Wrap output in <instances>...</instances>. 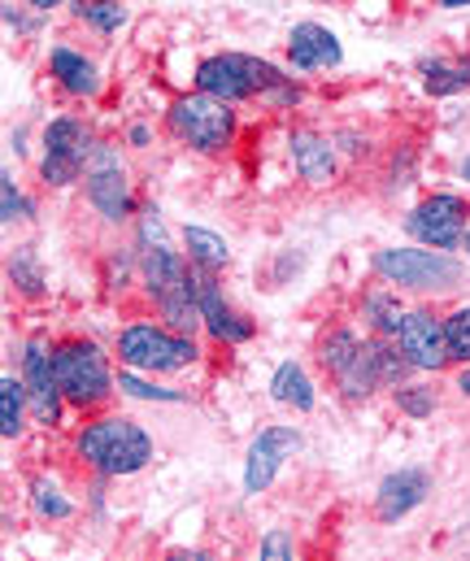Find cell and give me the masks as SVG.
<instances>
[{"label": "cell", "mask_w": 470, "mask_h": 561, "mask_svg": "<svg viewBox=\"0 0 470 561\" xmlns=\"http://www.w3.org/2000/svg\"><path fill=\"white\" fill-rule=\"evenodd\" d=\"M79 457L101 474H136L153 461V439L127 419H101L79 435Z\"/></svg>", "instance_id": "cell-1"}, {"label": "cell", "mask_w": 470, "mask_h": 561, "mask_svg": "<svg viewBox=\"0 0 470 561\" xmlns=\"http://www.w3.org/2000/svg\"><path fill=\"white\" fill-rule=\"evenodd\" d=\"M170 131L183 144H192L196 152H222L236 136V110H231V101L196 92L170 110Z\"/></svg>", "instance_id": "cell-2"}, {"label": "cell", "mask_w": 470, "mask_h": 561, "mask_svg": "<svg viewBox=\"0 0 470 561\" xmlns=\"http://www.w3.org/2000/svg\"><path fill=\"white\" fill-rule=\"evenodd\" d=\"M57 379H61V397L79 410H92L114 392V375L105 366V353L88 340H70L57 348Z\"/></svg>", "instance_id": "cell-3"}, {"label": "cell", "mask_w": 470, "mask_h": 561, "mask_svg": "<svg viewBox=\"0 0 470 561\" xmlns=\"http://www.w3.org/2000/svg\"><path fill=\"white\" fill-rule=\"evenodd\" d=\"M118 357L131 370H183L196 362V344L179 331H161L153 322H136L118 335Z\"/></svg>", "instance_id": "cell-4"}, {"label": "cell", "mask_w": 470, "mask_h": 561, "mask_svg": "<svg viewBox=\"0 0 470 561\" xmlns=\"http://www.w3.org/2000/svg\"><path fill=\"white\" fill-rule=\"evenodd\" d=\"M375 271L397 287H454L462 279V266L454 257H445L440 249H383L375 253Z\"/></svg>", "instance_id": "cell-5"}, {"label": "cell", "mask_w": 470, "mask_h": 561, "mask_svg": "<svg viewBox=\"0 0 470 561\" xmlns=\"http://www.w3.org/2000/svg\"><path fill=\"white\" fill-rule=\"evenodd\" d=\"M22 383H26V405L39 422L61 419V379H57V348L35 335L22 353Z\"/></svg>", "instance_id": "cell-6"}, {"label": "cell", "mask_w": 470, "mask_h": 561, "mask_svg": "<svg viewBox=\"0 0 470 561\" xmlns=\"http://www.w3.org/2000/svg\"><path fill=\"white\" fill-rule=\"evenodd\" d=\"M88 152H92L88 131H83L74 118H57V123L44 131V165H39V170H44V179H48V183L66 187V183H74V179H79V170H83Z\"/></svg>", "instance_id": "cell-7"}, {"label": "cell", "mask_w": 470, "mask_h": 561, "mask_svg": "<svg viewBox=\"0 0 470 561\" xmlns=\"http://www.w3.org/2000/svg\"><path fill=\"white\" fill-rule=\"evenodd\" d=\"M410 236L432 249H458L467 236V205L458 196H432L410 214Z\"/></svg>", "instance_id": "cell-8"}, {"label": "cell", "mask_w": 470, "mask_h": 561, "mask_svg": "<svg viewBox=\"0 0 470 561\" xmlns=\"http://www.w3.org/2000/svg\"><path fill=\"white\" fill-rule=\"evenodd\" d=\"M397 344L401 353L410 357L414 370H440L449 366V344H445V322L427 309H410L401 318V331H397Z\"/></svg>", "instance_id": "cell-9"}, {"label": "cell", "mask_w": 470, "mask_h": 561, "mask_svg": "<svg viewBox=\"0 0 470 561\" xmlns=\"http://www.w3.org/2000/svg\"><path fill=\"white\" fill-rule=\"evenodd\" d=\"M297 448H301V435H297V431H288V426H271V431H262V435L253 439V448H249L244 492H249V496L266 492V488L275 483V474H279L284 457H293Z\"/></svg>", "instance_id": "cell-10"}, {"label": "cell", "mask_w": 470, "mask_h": 561, "mask_svg": "<svg viewBox=\"0 0 470 561\" xmlns=\"http://www.w3.org/2000/svg\"><path fill=\"white\" fill-rule=\"evenodd\" d=\"M427 492H432V479H427L423 470H397V474H388V479L379 483L375 514H379L383 523H397V518H405L414 505H423Z\"/></svg>", "instance_id": "cell-11"}, {"label": "cell", "mask_w": 470, "mask_h": 561, "mask_svg": "<svg viewBox=\"0 0 470 561\" xmlns=\"http://www.w3.org/2000/svg\"><path fill=\"white\" fill-rule=\"evenodd\" d=\"M288 57L297 70H322V66H340V39L318 26V22H297L288 35Z\"/></svg>", "instance_id": "cell-12"}, {"label": "cell", "mask_w": 470, "mask_h": 561, "mask_svg": "<svg viewBox=\"0 0 470 561\" xmlns=\"http://www.w3.org/2000/svg\"><path fill=\"white\" fill-rule=\"evenodd\" d=\"M88 196H92V205H96L110 222H123V218L131 214V187H127L123 165H114V161H105V165H96V170L88 174Z\"/></svg>", "instance_id": "cell-13"}, {"label": "cell", "mask_w": 470, "mask_h": 561, "mask_svg": "<svg viewBox=\"0 0 470 561\" xmlns=\"http://www.w3.org/2000/svg\"><path fill=\"white\" fill-rule=\"evenodd\" d=\"M53 75H57V83H61L70 96H96V88H101L96 66H92L88 57L70 53V48H57V53H53Z\"/></svg>", "instance_id": "cell-14"}, {"label": "cell", "mask_w": 470, "mask_h": 561, "mask_svg": "<svg viewBox=\"0 0 470 561\" xmlns=\"http://www.w3.org/2000/svg\"><path fill=\"white\" fill-rule=\"evenodd\" d=\"M293 161H297L301 179H310V183H326V179L335 174V157H331V144L318 140V136H310V131L293 136Z\"/></svg>", "instance_id": "cell-15"}, {"label": "cell", "mask_w": 470, "mask_h": 561, "mask_svg": "<svg viewBox=\"0 0 470 561\" xmlns=\"http://www.w3.org/2000/svg\"><path fill=\"white\" fill-rule=\"evenodd\" d=\"M271 397H275L279 405H293V410H310V405H313L310 375H306L297 362H284V366L275 370V379H271Z\"/></svg>", "instance_id": "cell-16"}, {"label": "cell", "mask_w": 470, "mask_h": 561, "mask_svg": "<svg viewBox=\"0 0 470 561\" xmlns=\"http://www.w3.org/2000/svg\"><path fill=\"white\" fill-rule=\"evenodd\" d=\"M423 88L432 96H458L470 88V57H458V61H427L423 66Z\"/></svg>", "instance_id": "cell-17"}, {"label": "cell", "mask_w": 470, "mask_h": 561, "mask_svg": "<svg viewBox=\"0 0 470 561\" xmlns=\"http://www.w3.org/2000/svg\"><path fill=\"white\" fill-rule=\"evenodd\" d=\"M183 240H187V253H192V262H196V266L218 271V266H227V262H231L227 240H222V236H214V231H205V227H187V231H183Z\"/></svg>", "instance_id": "cell-18"}, {"label": "cell", "mask_w": 470, "mask_h": 561, "mask_svg": "<svg viewBox=\"0 0 470 561\" xmlns=\"http://www.w3.org/2000/svg\"><path fill=\"white\" fill-rule=\"evenodd\" d=\"M22 401H26V383L4 375L0 379V431H4V439H13L22 431Z\"/></svg>", "instance_id": "cell-19"}, {"label": "cell", "mask_w": 470, "mask_h": 561, "mask_svg": "<svg viewBox=\"0 0 470 561\" xmlns=\"http://www.w3.org/2000/svg\"><path fill=\"white\" fill-rule=\"evenodd\" d=\"M366 318L375 322V331L397 335L405 313H401V305H397V296H392V291H370V296H366Z\"/></svg>", "instance_id": "cell-20"}, {"label": "cell", "mask_w": 470, "mask_h": 561, "mask_svg": "<svg viewBox=\"0 0 470 561\" xmlns=\"http://www.w3.org/2000/svg\"><path fill=\"white\" fill-rule=\"evenodd\" d=\"M357 348H362V340H357L353 331H331V335L322 340V353H318V357H322V366H326L331 375H340V370L357 357Z\"/></svg>", "instance_id": "cell-21"}, {"label": "cell", "mask_w": 470, "mask_h": 561, "mask_svg": "<svg viewBox=\"0 0 470 561\" xmlns=\"http://www.w3.org/2000/svg\"><path fill=\"white\" fill-rule=\"evenodd\" d=\"M74 13L83 22H92L96 31H118L127 22V9L118 0H74Z\"/></svg>", "instance_id": "cell-22"}, {"label": "cell", "mask_w": 470, "mask_h": 561, "mask_svg": "<svg viewBox=\"0 0 470 561\" xmlns=\"http://www.w3.org/2000/svg\"><path fill=\"white\" fill-rule=\"evenodd\" d=\"M445 344H449V362H470V305L445 318Z\"/></svg>", "instance_id": "cell-23"}, {"label": "cell", "mask_w": 470, "mask_h": 561, "mask_svg": "<svg viewBox=\"0 0 470 561\" xmlns=\"http://www.w3.org/2000/svg\"><path fill=\"white\" fill-rule=\"evenodd\" d=\"M397 405H401L405 414L423 419V414L436 410V392H432V388H397Z\"/></svg>", "instance_id": "cell-24"}, {"label": "cell", "mask_w": 470, "mask_h": 561, "mask_svg": "<svg viewBox=\"0 0 470 561\" xmlns=\"http://www.w3.org/2000/svg\"><path fill=\"white\" fill-rule=\"evenodd\" d=\"M118 388H123L127 397H140V401H183L179 392H170V388H153V383L136 379V375H118Z\"/></svg>", "instance_id": "cell-25"}, {"label": "cell", "mask_w": 470, "mask_h": 561, "mask_svg": "<svg viewBox=\"0 0 470 561\" xmlns=\"http://www.w3.org/2000/svg\"><path fill=\"white\" fill-rule=\"evenodd\" d=\"M9 279L18 283L26 296H35V291H39V271L31 266V257H18V262H9Z\"/></svg>", "instance_id": "cell-26"}, {"label": "cell", "mask_w": 470, "mask_h": 561, "mask_svg": "<svg viewBox=\"0 0 470 561\" xmlns=\"http://www.w3.org/2000/svg\"><path fill=\"white\" fill-rule=\"evenodd\" d=\"M0 214H4V222L22 218V196H18V187H13V179H9V174L0 179Z\"/></svg>", "instance_id": "cell-27"}, {"label": "cell", "mask_w": 470, "mask_h": 561, "mask_svg": "<svg viewBox=\"0 0 470 561\" xmlns=\"http://www.w3.org/2000/svg\"><path fill=\"white\" fill-rule=\"evenodd\" d=\"M35 505H39V514H53V518H66V514H70V501H61V496H57L53 488H44V483L35 488Z\"/></svg>", "instance_id": "cell-28"}, {"label": "cell", "mask_w": 470, "mask_h": 561, "mask_svg": "<svg viewBox=\"0 0 470 561\" xmlns=\"http://www.w3.org/2000/svg\"><path fill=\"white\" fill-rule=\"evenodd\" d=\"M262 558H266V561H271V558H293V540H288V536H279V531H275V536H266Z\"/></svg>", "instance_id": "cell-29"}, {"label": "cell", "mask_w": 470, "mask_h": 561, "mask_svg": "<svg viewBox=\"0 0 470 561\" xmlns=\"http://www.w3.org/2000/svg\"><path fill=\"white\" fill-rule=\"evenodd\" d=\"M131 144L145 148V144H149V127H131Z\"/></svg>", "instance_id": "cell-30"}, {"label": "cell", "mask_w": 470, "mask_h": 561, "mask_svg": "<svg viewBox=\"0 0 470 561\" xmlns=\"http://www.w3.org/2000/svg\"><path fill=\"white\" fill-rule=\"evenodd\" d=\"M458 392H467V397H470V370H462V375H458Z\"/></svg>", "instance_id": "cell-31"}, {"label": "cell", "mask_w": 470, "mask_h": 561, "mask_svg": "<svg viewBox=\"0 0 470 561\" xmlns=\"http://www.w3.org/2000/svg\"><path fill=\"white\" fill-rule=\"evenodd\" d=\"M26 4H35V9H53V4H61V0H26Z\"/></svg>", "instance_id": "cell-32"}, {"label": "cell", "mask_w": 470, "mask_h": 561, "mask_svg": "<svg viewBox=\"0 0 470 561\" xmlns=\"http://www.w3.org/2000/svg\"><path fill=\"white\" fill-rule=\"evenodd\" d=\"M470 0H445V9H467Z\"/></svg>", "instance_id": "cell-33"}, {"label": "cell", "mask_w": 470, "mask_h": 561, "mask_svg": "<svg viewBox=\"0 0 470 561\" xmlns=\"http://www.w3.org/2000/svg\"><path fill=\"white\" fill-rule=\"evenodd\" d=\"M462 179H467V183H470V157H467V161H462Z\"/></svg>", "instance_id": "cell-34"}, {"label": "cell", "mask_w": 470, "mask_h": 561, "mask_svg": "<svg viewBox=\"0 0 470 561\" xmlns=\"http://www.w3.org/2000/svg\"><path fill=\"white\" fill-rule=\"evenodd\" d=\"M462 244H467V257H470V231H467V236H462Z\"/></svg>", "instance_id": "cell-35"}]
</instances>
